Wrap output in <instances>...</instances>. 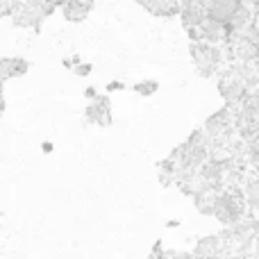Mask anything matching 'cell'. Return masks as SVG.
Wrapping results in <instances>:
<instances>
[{
	"instance_id": "obj_1",
	"label": "cell",
	"mask_w": 259,
	"mask_h": 259,
	"mask_svg": "<svg viewBox=\"0 0 259 259\" xmlns=\"http://www.w3.org/2000/svg\"><path fill=\"white\" fill-rule=\"evenodd\" d=\"M191 59L196 64V71L202 77H214L219 73V68L225 62V53L221 46L211 44H191Z\"/></svg>"
},
{
	"instance_id": "obj_2",
	"label": "cell",
	"mask_w": 259,
	"mask_h": 259,
	"mask_svg": "<svg viewBox=\"0 0 259 259\" xmlns=\"http://www.w3.org/2000/svg\"><path fill=\"white\" fill-rule=\"evenodd\" d=\"M243 198L237 196V193H230V191H219L216 196V205H214V216L221 221L223 225H239L243 221Z\"/></svg>"
},
{
	"instance_id": "obj_3",
	"label": "cell",
	"mask_w": 259,
	"mask_h": 259,
	"mask_svg": "<svg viewBox=\"0 0 259 259\" xmlns=\"http://www.w3.org/2000/svg\"><path fill=\"white\" fill-rule=\"evenodd\" d=\"M232 123H234V109L223 107V109H219L216 114H211V116L207 118L202 130H205V134L209 137V141H219V139H223L225 134L230 132Z\"/></svg>"
},
{
	"instance_id": "obj_4",
	"label": "cell",
	"mask_w": 259,
	"mask_h": 259,
	"mask_svg": "<svg viewBox=\"0 0 259 259\" xmlns=\"http://www.w3.org/2000/svg\"><path fill=\"white\" fill-rule=\"evenodd\" d=\"M87 121L94 125H112V112H109V96H98L96 100H91L87 105L84 112Z\"/></svg>"
},
{
	"instance_id": "obj_5",
	"label": "cell",
	"mask_w": 259,
	"mask_h": 259,
	"mask_svg": "<svg viewBox=\"0 0 259 259\" xmlns=\"http://www.w3.org/2000/svg\"><path fill=\"white\" fill-rule=\"evenodd\" d=\"M94 9V0H71L62 7V14L66 21L71 23H80L89 16V12Z\"/></svg>"
},
{
	"instance_id": "obj_6",
	"label": "cell",
	"mask_w": 259,
	"mask_h": 259,
	"mask_svg": "<svg viewBox=\"0 0 259 259\" xmlns=\"http://www.w3.org/2000/svg\"><path fill=\"white\" fill-rule=\"evenodd\" d=\"M30 64L21 57H5L0 59V82L9 80V77H21L27 73Z\"/></svg>"
},
{
	"instance_id": "obj_7",
	"label": "cell",
	"mask_w": 259,
	"mask_h": 259,
	"mask_svg": "<svg viewBox=\"0 0 259 259\" xmlns=\"http://www.w3.org/2000/svg\"><path fill=\"white\" fill-rule=\"evenodd\" d=\"M132 89L137 91L139 96H152V94H157V89H159V82L157 80H143V82H137Z\"/></svg>"
},
{
	"instance_id": "obj_8",
	"label": "cell",
	"mask_w": 259,
	"mask_h": 259,
	"mask_svg": "<svg viewBox=\"0 0 259 259\" xmlns=\"http://www.w3.org/2000/svg\"><path fill=\"white\" fill-rule=\"evenodd\" d=\"M91 71H94V68H91V64H80V66H75V68H73V73H75V75H80V77L89 75Z\"/></svg>"
},
{
	"instance_id": "obj_9",
	"label": "cell",
	"mask_w": 259,
	"mask_h": 259,
	"mask_svg": "<svg viewBox=\"0 0 259 259\" xmlns=\"http://www.w3.org/2000/svg\"><path fill=\"white\" fill-rule=\"evenodd\" d=\"M98 91H96L94 89V87H89V89H84V98H89V103H91V100H96V98H98Z\"/></svg>"
},
{
	"instance_id": "obj_10",
	"label": "cell",
	"mask_w": 259,
	"mask_h": 259,
	"mask_svg": "<svg viewBox=\"0 0 259 259\" xmlns=\"http://www.w3.org/2000/svg\"><path fill=\"white\" fill-rule=\"evenodd\" d=\"M121 89H123L121 82H109V84H107V94H109V91H121Z\"/></svg>"
},
{
	"instance_id": "obj_11",
	"label": "cell",
	"mask_w": 259,
	"mask_h": 259,
	"mask_svg": "<svg viewBox=\"0 0 259 259\" xmlns=\"http://www.w3.org/2000/svg\"><path fill=\"white\" fill-rule=\"evenodd\" d=\"M166 225H168V228H178V225H180V221H168V223H166Z\"/></svg>"
},
{
	"instance_id": "obj_12",
	"label": "cell",
	"mask_w": 259,
	"mask_h": 259,
	"mask_svg": "<svg viewBox=\"0 0 259 259\" xmlns=\"http://www.w3.org/2000/svg\"><path fill=\"white\" fill-rule=\"evenodd\" d=\"M53 150V143H44V152H50Z\"/></svg>"
}]
</instances>
